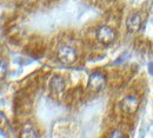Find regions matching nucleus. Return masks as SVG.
I'll return each mask as SVG.
<instances>
[{"label":"nucleus","mask_w":153,"mask_h":138,"mask_svg":"<svg viewBox=\"0 0 153 138\" xmlns=\"http://www.w3.org/2000/svg\"><path fill=\"white\" fill-rule=\"evenodd\" d=\"M96 37H97V40L100 44H102V45H111L115 40L117 34H115V31L112 27L104 25V26H100L97 30Z\"/></svg>","instance_id":"f03ea898"},{"label":"nucleus","mask_w":153,"mask_h":138,"mask_svg":"<svg viewBox=\"0 0 153 138\" xmlns=\"http://www.w3.org/2000/svg\"><path fill=\"white\" fill-rule=\"evenodd\" d=\"M57 58L64 65H72L76 60V52L72 46L62 45L58 50Z\"/></svg>","instance_id":"f257e3e1"},{"label":"nucleus","mask_w":153,"mask_h":138,"mask_svg":"<svg viewBox=\"0 0 153 138\" xmlns=\"http://www.w3.org/2000/svg\"><path fill=\"white\" fill-rule=\"evenodd\" d=\"M106 86V77L101 72H93L87 83V87L92 92H100Z\"/></svg>","instance_id":"7ed1b4c3"},{"label":"nucleus","mask_w":153,"mask_h":138,"mask_svg":"<svg viewBox=\"0 0 153 138\" xmlns=\"http://www.w3.org/2000/svg\"><path fill=\"white\" fill-rule=\"evenodd\" d=\"M108 137L110 138H126V136H125L124 132H121L120 130H113V131L110 132Z\"/></svg>","instance_id":"1a4fd4ad"},{"label":"nucleus","mask_w":153,"mask_h":138,"mask_svg":"<svg viewBox=\"0 0 153 138\" xmlns=\"http://www.w3.org/2000/svg\"><path fill=\"white\" fill-rule=\"evenodd\" d=\"M149 71H150L151 75H153V63H150V64H149Z\"/></svg>","instance_id":"9d476101"},{"label":"nucleus","mask_w":153,"mask_h":138,"mask_svg":"<svg viewBox=\"0 0 153 138\" xmlns=\"http://www.w3.org/2000/svg\"><path fill=\"white\" fill-rule=\"evenodd\" d=\"M7 76V64L4 59L0 60V80L6 78Z\"/></svg>","instance_id":"6e6552de"},{"label":"nucleus","mask_w":153,"mask_h":138,"mask_svg":"<svg viewBox=\"0 0 153 138\" xmlns=\"http://www.w3.org/2000/svg\"><path fill=\"white\" fill-rule=\"evenodd\" d=\"M151 12L153 13V2H152V5H151Z\"/></svg>","instance_id":"9b49d317"},{"label":"nucleus","mask_w":153,"mask_h":138,"mask_svg":"<svg viewBox=\"0 0 153 138\" xmlns=\"http://www.w3.org/2000/svg\"><path fill=\"white\" fill-rule=\"evenodd\" d=\"M141 25H143V18H141V16L138 14V13H134L132 16H130V17L127 18V21H126L127 31L131 32V33L139 32L140 28H141Z\"/></svg>","instance_id":"423d86ee"},{"label":"nucleus","mask_w":153,"mask_h":138,"mask_svg":"<svg viewBox=\"0 0 153 138\" xmlns=\"http://www.w3.org/2000/svg\"><path fill=\"white\" fill-rule=\"evenodd\" d=\"M105 1H112V0H105Z\"/></svg>","instance_id":"f8f14e48"},{"label":"nucleus","mask_w":153,"mask_h":138,"mask_svg":"<svg viewBox=\"0 0 153 138\" xmlns=\"http://www.w3.org/2000/svg\"><path fill=\"white\" fill-rule=\"evenodd\" d=\"M120 109L126 115H133L139 109V99L135 96H126L120 101Z\"/></svg>","instance_id":"20e7f679"},{"label":"nucleus","mask_w":153,"mask_h":138,"mask_svg":"<svg viewBox=\"0 0 153 138\" xmlns=\"http://www.w3.org/2000/svg\"><path fill=\"white\" fill-rule=\"evenodd\" d=\"M65 87H66V84L61 76H53L50 80V91L56 97L61 96L65 92Z\"/></svg>","instance_id":"39448f33"},{"label":"nucleus","mask_w":153,"mask_h":138,"mask_svg":"<svg viewBox=\"0 0 153 138\" xmlns=\"http://www.w3.org/2000/svg\"><path fill=\"white\" fill-rule=\"evenodd\" d=\"M21 137L24 138H38L39 134L37 129L32 125V124H26L24 125L22 130H21Z\"/></svg>","instance_id":"0eeeda50"}]
</instances>
